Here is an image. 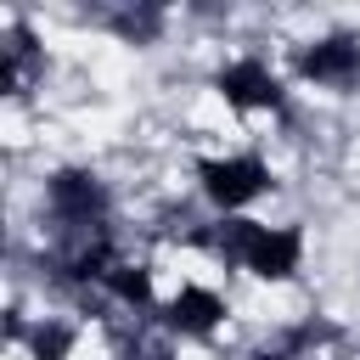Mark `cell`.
I'll list each match as a JSON object with an SVG mask.
<instances>
[{
  "label": "cell",
  "instance_id": "30bf717a",
  "mask_svg": "<svg viewBox=\"0 0 360 360\" xmlns=\"http://www.w3.org/2000/svg\"><path fill=\"white\" fill-rule=\"evenodd\" d=\"M253 360H287V354H270V349H264V354H253Z\"/></svg>",
  "mask_w": 360,
  "mask_h": 360
},
{
  "label": "cell",
  "instance_id": "7a4b0ae2",
  "mask_svg": "<svg viewBox=\"0 0 360 360\" xmlns=\"http://www.w3.org/2000/svg\"><path fill=\"white\" fill-rule=\"evenodd\" d=\"M197 186H202V197H208L219 214H236V208H248L253 197L270 191V169H264V158H253V152L202 158V163H197Z\"/></svg>",
  "mask_w": 360,
  "mask_h": 360
},
{
  "label": "cell",
  "instance_id": "6da1fadb",
  "mask_svg": "<svg viewBox=\"0 0 360 360\" xmlns=\"http://www.w3.org/2000/svg\"><path fill=\"white\" fill-rule=\"evenodd\" d=\"M208 248L231 264H242L248 276L259 281H287L304 259V236L292 225H259V219H242V214H225L214 219L208 231Z\"/></svg>",
  "mask_w": 360,
  "mask_h": 360
},
{
  "label": "cell",
  "instance_id": "9c48e42d",
  "mask_svg": "<svg viewBox=\"0 0 360 360\" xmlns=\"http://www.w3.org/2000/svg\"><path fill=\"white\" fill-rule=\"evenodd\" d=\"M28 354H34V360H68V354H73V326L56 321V315L34 321V326H28Z\"/></svg>",
  "mask_w": 360,
  "mask_h": 360
},
{
  "label": "cell",
  "instance_id": "277c9868",
  "mask_svg": "<svg viewBox=\"0 0 360 360\" xmlns=\"http://www.w3.org/2000/svg\"><path fill=\"white\" fill-rule=\"evenodd\" d=\"M214 90L236 107V112H281L287 96H281V79L259 62V56H242V62H225Z\"/></svg>",
  "mask_w": 360,
  "mask_h": 360
},
{
  "label": "cell",
  "instance_id": "5b68a950",
  "mask_svg": "<svg viewBox=\"0 0 360 360\" xmlns=\"http://www.w3.org/2000/svg\"><path fill=\"white\" fill-rule=\"evenodd\" d=\"M292 68H298V79H309V84H332V90H343V84L360 79V39H349V34L309 39V45L292 56Z\"/></svg>",
  "mask_w": 360,
  "mask_h": 360
},
{
  "label": "cell",
  "instance_id": "8992f818",
  "mask_svg": "<svg viewBox=\"0 0 360 360\" xmlns=\"http://www.w3.org/2000/svg\"><path fill=\"white\" fill-rule=\"evenodd\" d=\"M219 321H225V298H219L214 287H180V292L163 304V326L180 332V338H208Z\"/></svg>",
  "mask_w": 360,
  "mask_h": 360
},
{
  "label": "cell",
  "instance_id": "ba28073f",
  "mask_svg": "<svg viewBox=\"0 0 360 360\" xmlns=\"http://www.w3.org/2000/svg\"><path fill=\"white\" fill-rule=\"evenodd\" d=\"M101 287L118 298V304H129V309H146L152 304V270H141V264H112L107 276H101Z\"/></svg>",
  "mask_w": 360,
  "mask_h": 360
},
{
  "label": "cell",
  "instance_id": "52a82bcc",
  "mask_svg": "<svg viewBox=\"0 0 360 360\" xmlns=\"http://www.w3.org/2000/svg\"><path fill=\"white\" fill-rule=\"evenodd\" d=\"M34 62H39L34 34H28L22 22H11V28H6V56H0V79H6V90H22V79H28Z\"/></svg>",
  "mask_w": 360,
  "mask_h": 360
},
{
  "label": "cell",
  "instance_id": "3957f363",
  "mask_svg": "<svg viewBox=\"0 0 360 360\" xmlns=\"http://www.w3.org/2000/svg\"><path fill=\"white\" fill-rule=\"evenodd\" d=\"M45 208L62 231H101L107 219V186L90 169H56L45 180Z\"/></svg>",
  "mask_w": 360,
  "mask_h": 360
}]
</instances>
